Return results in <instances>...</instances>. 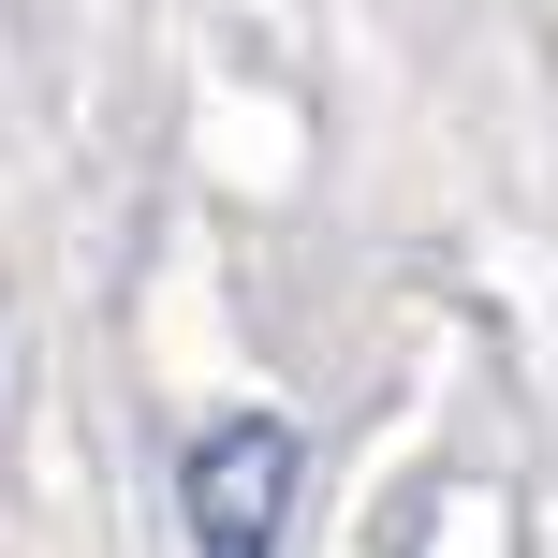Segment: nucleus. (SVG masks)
<instances>
[{
	"instance_id": "obj_1",
	"label": "nucleus",
	"mask_w": 558,
	"mask_h": 558,
	"mask_svg": "<svg viewBox=\"0 0 558 558\" xmlns=\"http://www.w3.org/2000/svg\"><path fill=\"white\" fill-rule=\"evenodd\" d=\"M294 426L279 412H221L192 456H177V500H192V558H279V514H294Z\"/></svg>"
}]
</instances>
